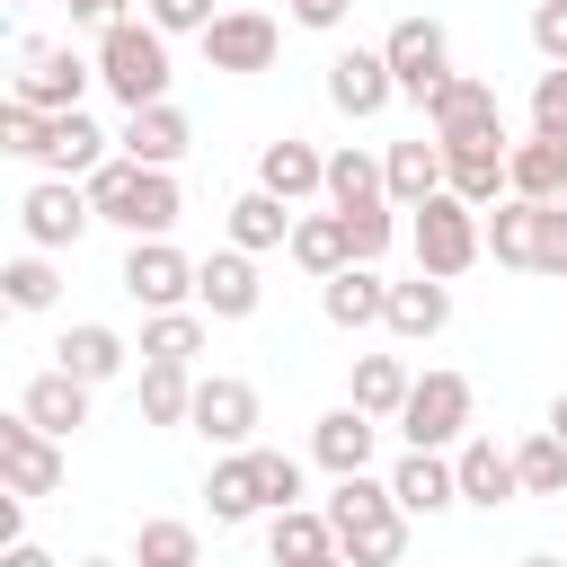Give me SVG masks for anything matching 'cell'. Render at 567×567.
Returning a JSON list of instances; mask_svg holds the SVG:
<instances>
[{
    "mask_svg": "<svg viewBox=\"0 0 567 567\" xmlns=\"http://www.w3.org/2000/svg\"><path fill=\"white\" fill-rule=\"evenodd\" d=\"M89 186V204H97V221H115L124 239H168L177 230V213H186V195H177V168H142V159H106L97 177H80Z\"/></svg>",
    "mask_w": 567,
    "mask_h": 567,
    "instance_id": "6da1fadb",
    "label": "cell"
},
{
    "mask_svg": "<svg viewBox=\"0 0 567 567\" xmlns=\"http://www.w3.org/2000/svg\"><path fill=\"white\" fill-rule=\"evenodd\" d=\"M328 523H337V549H346L354 567H399V558H408V505H399L390 478H372V470H354V478L328 487Z\"/></svg>",
    "mask_w": 567,
    "mask_h": 567,
    "instance_id": "7a4b0ae2",
    "label": "cell"
},
{
    "mask_svg": "<svg viewBox=\"0 0 567 567\" xmlns=\"http://www.w3.org/2000/svg\"><path fill=\"white\" fill-rule=\"evenodd\" d=\"M168 80H177V71H168V35H159L151 18H124V27L97 35V89H106L124 115H133V106H159Z\"/></svg>",
    "mask_w": 567,
    "mask_h": 567,
    "instance_id": "3957f363",
    "label": "cell"
},
{
    "mask_svg": "<svg viewBox=\"0 0 567 567\" xmlns=\"http://www.w3.org/2000/svg\"><path fill=\"white\" fill-rule=\"evenodd\" d=\"M408 248H416V266H425V275H443V284H452V275H470V266L487 257V213H478V204H461V195L443 186V195H425V204H416Z\"/></svg>",
    "mask_w": 567,
    "mask_h": 567,
    "instance_id": "277c9868",
    "label": "cell"
},
{
    "mask_svg": "<svg viewBox=\"0 0 567 567\" xmlns=\"http://www.w3.org/2000/svg\"><path fill=\"white\" fill-rule=\"evenodd\" d=\"M470 416H478V390H470V372H416V390H408V408L390 416L416 452H452L461 434H470Z\"/></svg>",
    "mask_w": 567,
    "mask_h": 567,
    "instance_id": "5b68a950",
    "label": "cell"
},
{
    "mask_svg": "<svg viewBox=\"0 0 567 567\" xmlns=\"http://www.w3.org/2000/svg\"><path fill=\"white\" fill-rule=\"evenodd\" d=\"M381 53H390V80H399V97H434L443 80H452V35H443V18H399L390 35H381Z\"/></svg>",
    "mask_w": 567,
    "mask_h": 567,
    "instance_id": "8992f818",
    "label": "cell"
},
{
    "mask_svg": "<svg viewBox=\"0 0 567 567\" xmlns=\"http://www.w3.org/2000/svg\"><path fill=\"white\" fill-rule=\"evenodd\" d=\"M89 221H97V204H89L80 177H35V186L18 195V230H27V248H80Z\"/></svg>",
    "mask_w": 567,
    "mask_h": 567,
    "instance_id": "52a82bcc",
    "label": "cell"
},
{
    "mask_svg": "<svg viewBox=\"0 0 567 567\" xmlns=\"http://www.w3.org/2000/svg\"><path fill=\"white\" fill-rule=\"evenodd\" d=\"M390 97H399V80H390V53L381 44H337L328 53V106L346 124H372Z\"/></svg>",
    "mask_w": 567,
    "mask_h": 567,
    "instance_id": "ba28073f",
    "label": "cell"
},
{
    "mask_svg": "<svg viewBox=\"0 0 567 567\" xmlns=\"http://www.w3.org/2000/svg\"><path fill=\"white\" fill-rule=\"evenodd\" d=\"M275 53H284V27H275L266 9H221V18L204 27V62H213V71H230V80L275 71Z\"/></svg>",
    "mask_w": 567,
    "mask_h": 567,
    "instance_id": "9c48e42d",
    "label": "cell"
},
{
    "mask_svg": "<svg viewBox=\"0 0 567 567\" xmlns=\"http://www.w3.org/2000/svg\"><path fill=\"white\" fill-rule=\"evenodd\" d=\"M89 80H97V62H80L71 44H27V62H18V80H9V97L44 106V115H71V106L89 97Z\"/></svg>",
    "mask_w": 567,
    "mask_h": 567,
    "instance_id": "30bf717a",
    "label": "cell"
},
{
    "mask_svg": "<svg viewBox=\"0 0 567 567\" xmlns=\"http://www.w3.org/2000/svg\"><path fill=\"white\" fill-rule=\"evenodd\" d=\"M115 284H124L142 310H186V301H195V257H186V248H168V239H133Z\"/></svg>",
    "mask_w": 567,
    "mask_h": 567,
    "instance_id": "8fae6325",
    "label": "cell"
},
{
    "mask_svg": "<svg viewBox=\"0 0 567 567\" xmlns=\"http://www.w3.org/2000/svg\"><path fill=\"white\" fill-rule=\"evenodd\" d=\"M186 434H204V443H221V452H248V443H257V390H248L239 372H204Z\"/></svg>",
    "mask_w": 567,
    "mask_h": 567,
    "instance_id": "7c38bea8",
    "label": "cell"
},
{
    "mask_svg": "<svg viewBox=\"0 0 567 567\" xmlns=\"http://www.w3.org/2000/svg\"><path fill=\"white\" fill-rule=\"evenodd\" d=\"M425 133L434 142H478V133H505V106H496V80H443L425 97Z\"/></svg>",
    "mask_w": 567,
    "mask_h": 567,
    "instance_id": "4fadbf2b",
    "label": "cell"
},
{
    "mask_svg": "<svg viewBox=\"0 0 567 567\" xmlns=\"http://www.w3.org/2000/svg\"><path fill=\"white\" fill-rule=\"evenodd\" d=\"M443 177H452V195L461 204H496V195H514V142L505 133H478V142H443Z\"/></svg>",
    "mask_w": 567,
    "mask_h": 567,
    "instance_id": "5bb4252c",
    "label": "cell"
},
{
    "mask_svg": "<svg viewBox=\"0 0 567 567\" xmlns=\"http://www.w3.org/2000/svg\"><path fill=\"white\" fill-rule=\"evenodd\" d=\"M257 301H266V284H257V257L248 248L195 257V310L204 319H257Z\"/></svg>",
    "mask_w": 567,
    "mask_h": 567,
    "instance_id": "9a60e30c",
    "label": "cell"
},
{
    "mask_svg": "<svg viewBox=\"0 0 567 567\" xmlns=\"http://www.w3.org/2000/svg\"><path fill=\"white\" fill-rule=\"evenodd\" d=\"M0 478L18 496H53L62 487V434H44L35 416H0Z\"/></svg>",
    "mask_w": 567,
    "mask_h": 567,
    "instance_id": "2e32d148",
    "label": "cell"
},
{
    "mask_svg": "<svg viewBox=\"0 0 567 567\" xmlns=\"http://www.w3.org/2000/svg\"><path fill=\"white\" fill-rule=\"evenodd\" d=\"M372 452H381V416H363L354 399H346V408H328V416L310 425V461H319L328 478H354V470H372Z\"/></svg>",
    "mask_w": 567,
    "mask_h": 567,
    "instance_id": "e0dca14e",
    "label": "cell"
},
{
    "mask_svg": "<svg viewBox=\"0 0 567 567\" xmlns=\"http://www.w3.org/2000/svg\"><path fill=\"white\" fill-rule=\"evenodd\" d=\"M452 470H461V505H514L523 496V470H514V452L496 443V434H461L452 443Z\"/></svg>",
    "mask_w": 567,
    "mask_h": 567,
    "instance_id": "ac0fdd59",
    "label": "cell"
},
{
    "mask_svg": "<svg viewBox=\"0 0 567 567\" xmlns=\"http://www.w3.org/2000/svg\"><path fill=\"white\" fill-rule=\"evenodd\" d=\"M115 151H124V159H142V168H177V159L195 151V124H186V106H168V97H159V106H133V115H124Z\"/></svg>",
    "mask_w": 567,
    "mask_h": 567,
    "instance_id": "d6986e66",
    "label": "cell"
},
{
    "mask_svg": "<svg viewBox=\"0 0 567 567\" xmlns=\"http://www.w3.org/2000/svg\"><path fill=\"white\" fill-rule=\"evenodd\" d=\"M257 186L284 195V204H310V195H328V151L301 142V133H275V142L257 151Z\"/></svg>",
    "mask_w": 567,
    "mask_h": 567,
    "instance_id": "ffe728a7",
    "label": "cell"
},
{
    "mask_svg": "<svg viewBox=\"0 0 567 567\" xmlns=\"http://www.w3.org/2000/svg\"><path fill=\"white\" fill-rule=\"evenodd\" d=\"M319 319L346 328V337L381 328V319H390V284H381V266H337V275L319 284Z\"/></svg>",
    "mask_w": 567,
    "mask_h": 567,
    "instance_id": "44dd1931",
    "label": "cell"
},
{
    "mask_svg": "<svg viewBox=\"0 0 567 567\" xmlns=\"http://www.w3.org/2000/svg\"><path fill=\"white\" fill-rule=\"evenodd\" d=\"M381 328H390L399 346H425V337H443V328H452V284L416 266L408 284H390V319H381Z\"/></svg>",
    "mask_w": 567,
    "mask_h": 567,
    "instance_id": "7402d4cb",
    "label": "cell"
},
{
    "mask_svg": "<svg viewBox=\"0 0 567 567\" xmlns=\"http://www.w3.org/2000/svg\"><path fill=\"white\" fill-rule=\"evenodd\" d=\"M390 496L408 505V523H416V514L434 523V514H452V505H461V470H452L443 452H416V443H408V452H399V470H390Z\"/></svg>",
    "mask_w": 567,
    "mask_h": 567,
    "instance_id": "603a6c76",
    "label": "cell"
},
{
    "mask_svg": "<svg viewBox=\"0 0 567 567\" xmlns=\"http://www.w3.org/2000/svg\"><path fill=\"white\" fill-rule=\"evenodd\" d=\"M106 142H115V133H106L89 106H71V115H53L35 168H44V177H97V168H106Z\"/></svg>",
    "mask_w": 567,
    "mask_h": 567,
    "instance_id": "cb8c5ba5",
    "label": "cell"
},
{
    "mask_svg": "<svg viewBox=\"0 0 567 567\" xmlns=\"http://www.w3.org/2000/svg\"><path fill=\"white\" fill-rule=\"evenodd\" d=\"M381 177H390V204H399V213H416L425 195H443V186H452V177H443V142H434V133L390 142V151H381Z\"/></svg>",
    "mask_w": 567,
    "mask_h": 567,
    "instance_id": "d4e9b609",
    "label": "cell"
},
{
    "mask_svg": "<svg viewBox=\"0 0 567 567\" xmlns=\"http://www.w3.org/2000/svg\"><path fill=\"white\" fill-rule=\"evenodd\" d=\"M133 354H142V346H124L106 319H80V328H62V346H53V363H62L71 381H89V390H97V381H115Z\"/></svg>",
    "mask_w": 567,
    "mask_h": 567,
    "instance_id": "484cf974",
    "label": "cell"
},
{
    "mask_svg": "<svg viewBox=\"0 0 567 567\" xmlns=\"http://www.w3.org/2000/svg\"><path fill=\"white\" fill-rule=\"evenodd\" d=\"M292 204L284 195H266V186H239L230 195V248H248V257H266V248H292Z\"/></svg>",
    "mask_w": 567,
    "mask_h": 567,
    "instance_id": "4316f807",
    "label": "cell"
},
{
    "mask_svg": "<svg viewBox=\"0 0 567 567\" xmlns=\"http://www.w3.org/2000/svg\"><path fill=\"white\" fill-rule=\"evenodd\" d=\"M18 416H35L44 434H62V443H71V434L89 425V381H71V372L53 363V372H35V381L18 390Z\"/></svg>",
    "mask_w": 567,
    "mask_h": 567,
    "instance_id": "83f0119b",
    "label": "cell"
},
{
    "mask_svg": "<svg viewBox=\"0 0 567 567\" xmlns=\"http://www.w3.org/2000/svg\"><path fill=\"white\" fill-rule=\"evenodd\" d=\"M328 549H337L328 505H284V514H266V558H275V567H310V558H328Z\"/></svg>",
    "mask_w": 567,
    "mask_h": 567,
    "instance_id": "f1b7e54d",
    "label": "cell"
},
{
    "mask_svg": "<svg viewBox=\"0 0 567 567\" xmlns=\"http://www.w3.org/2000/svg\"><path fill=\"white\" fill-rule=\"evenodd\" d=\"M408 390H416V372H408L399 354H354V363H346V399H354L363 416H381V425L408 408Z\"/></svg>",
    "mask_w": 567,
    "mask_h": 567,
    "instance_id": "f546056e",
    "label": "cell"
},
{
    "mask_svg": "<svg viewBox=\"0 0 567 567\" xmlns=\"http://www.w3.org/2000/svg\"><path fill=\"white\" fill-rule=\"evenodd\" d=\"M372 204H390V177H381V159L372 151H328V213H372Z\"/></svg>",
    "mask_w": 567,
    "mask_h": 567,
    "instance_id": "4dcf8cb0",
    "label": "cell"
},
{
    "mask_svg": "<svg viewBox=\"0 0 567 567\" xmlns=\"http://www.w3.org/2000/svg\"><path fill=\"white\" fill-rule=\"evenodd\" d=\"M532 239H540V204L532 195H496L487 204V257L514 266V275H532Z\"/></svg>",
    "mask_w": 567,
    "mask_h": 567,
    "instance_id": "1f68e13d",
    "label": "cell"
},
{
    "mask_svg": "<svg viewBox=\"0 0 567 567\" xmlns=\"http://www.w3.org/2000/svg\"><path fill=\"white\" fill-rule=\"evenodd\" d=\"M204 505H213V523H248V514H266L257 452H221V461H213V478H204Z\"/></svg>",
    "mask_w": 567,
    "mask_h": 567,
    "instance_id": "d6a6232c",
    "label": "cell"
},
{
    "mask_svg": "<svg viewBox=\"0 0 567 567\" xmlns=\"http://www.w3.org/2000/svg\"><path fill=\"white\" fill-rule=\"evenodd\" d=\"M284 257H292V266H301L310 284H328L337 266H354V248H346V221H337V213H301V221H292V248H284Z\"/></svg>",
    "mask_w": 567,
    "mask_h": 567,
    "instance_id": "836d02e7",
    "label": "cell"
},
{
    "mask_svg": "<svg viewBox=\"0 0 567 567\" xmlns=\"http://www.w3.org/2000/svg\"><path fill=\"white\" fill-rule=\"evenodd\" d=\"M514 195H532V204H558L567 195V133L514 142Z\"/></svg>",
    "mask_w": 567,
    "mask_h": 567,
    "instance_id": "e575fe53",
    "label": "cell"
},
{
    "mask_svg": "<svg viewBox=\"0 0 567 567\" xmlns=\"http://www.w3.org/2000/svg\"><path fill=\"white\" fill-rule=\"evenodd\" d=\"M142 425H186L195 416V363H142Z\"/></svg>",
    "mask_w": 567,
    "mask_h": 567,
    "instance_id": "d590c367",
    "label": "cell"
},
{
    "mask_svg": "<svg viewBox=\"0 0 567 567\" xmlns=\"http://www.w3.org/2000/svg\"><path fill=\"white\" fill-rule=\"evenodd\" d=\"M204 354V310H142V363H195Z\"/></svg>",
    "mask_w": 567,
    "mask_h": 567,
    "instance_id": "8d00e7d4",
    "label": "cell"
},
{
    "mask_svg": "<svg viewBox=\"0 0 567 567\" xmlns=\"http://www.w3.org/2000/svg\"><path fill=\"white\" fill-rule=\"evenodd\" d=\"M133 567H204V540H195V523H177V514H151V523L133 532Z\"/></svg>",
    "mask_w": 567,
    "mask_h": 567,
    "instance_id": "74e56055",
    "label": "cell"
},
{
    "mask_svg": "<svg viewBox=\"0 0 567 567\" xmlns=\"http://www.w3.org/2000/svg\"><path fill=\"white\" fill-rule=\"evenodd\" d=\"M0 292H9V310H53V292H62V275H53V248H27V257H9V266H0Z\"/></svg>",
    "mask_w": 567,
    "mask_h": 567,
    "instance_id": "f35d334b",
    "label": "cell"
},
{
    "mask_svg": "<svg viewBox=\"0 0 567 567\" xmlns=\"http://www.w3.org/2000/svg\"><path fill=\"white\" fill-rule=\"evenodd\" d=\"M514 470H523V496H567V443L549 425L514 443Z\"/></svg>",
    "mask_w": 567,
    "mask_h": 567,
    "instance_id": "ab89813d",
    "label": "cell"
},
{
    "mask_svg": "<svg viewBox=\"0 0 567 567\" xmlns=\"http://www.w3.org/2000/svg\"><path fill=\"white\" fill-rule=\"evenodd\" d=\"M44 133H53L44 106H27V97L0 106V151H9V159H44Z\"/></svg>",
    "mask_w": 567,
    "mask_h": 567,
    "instance_id": "60d3db41",
    "label": "cell"
},
{
    "mask_svg": "<svg viewBox=\"0 0 567 567\" xmlns=\"http://www.w3.org/2000/svg\"><path fill=\"white\" fill-rule=\"evenodd\" d=\"M399 204H372V213H337L346 221V248H354V266H381L390 257V239H399V221H390Z\"/></svg>",
    "mask_w": 567,
    "mask_h": 567,
    "instance_id": "b9f144b4",
    "label": "cell"
},
{
    "mask_svg": "<svg viewBox=\"0 0 567 567\" xmlns=\"http://www.w3.org/2000/svg\"><path fill=\"white\" fill-rule=\"evenodd\" d=\"M248 452H257V487H266V514L301 505V461H292V452H266V443H248Z\"/></svg>",
    "mask_w": 567,
    "mask_h": 567,
    "instance_id": "7bdbcfd3",
    "label": "cell"
},
{
    "mask_svg": "<svg viewBox=\"0 0 567 567\" xmlns=\"http://www.w3.org/2000/svg\"><path fill=\"white\" fill-rule=\"evenodd\" d=\"M532 275H558L567 284V195L540 204V239H532Z\"/></svg>",
    "mask_w": 567,
    "mask_h": 567,
    "instance_id": "ee69618b",
    "label": "cell"
},
{
    "mask_svg": "<svg viewBox=\"0 0 567 567\" xmlns=\"http://www.w3.org/2000/svg\"><path fill=\"white\" fill-rule=\"evenodd\" d=\"M532 133H567V62H549L532 80Z\"/></svg>",
    "mask_w": 567,
    "mask_h": 567,
    "instance_id": "f6af8a7d",
    "label": "cell"
},
{
    "mask_svg": "<svg viewBox=\"0 0 567 567\" xmlns=\"http://www.w3.org/2000/svg\"><path fill=\"white\" fill-rule=\"evenodd\" d=\"M142 18H151L159 35H204L221 9H213V0H142Z\"/></svg>",
    "mask_w": 567,
    "mask_h": 567,
    "instance_id": "bcb514c9",
    "label": "cell"
},
{
    "mask_svg": "<svg viewBox=\"0 0 567 567\" xmlns=\"http://www.w3.org/2000/svg\"><path fill=\"white\" fill-rule=\"evenodd\" d=\"M532 53L540 62H567V0H540L532 9Z\"/></svg>",
    "mask_w": 567,
    "mask_h": 567,
    "instance_id": "7dc6e473",
    "label": "cell"
},
{
    "mask_svg": "<svg viewBox=\"0 0 567 567\" xmlns=\"http://www.w3.org/2000/svg\"><path fill=\"white\" fill-rule=\"evenodd\" d=\"M284 9H292V27H319V35L354 18V0H284Z\"/></svg>",
    "mask_w": 567,
    "mask_h": 567,
    "instance_id": "c3c4849f",
    "label": "cell"
},
{
    "mask_svg": "<svg viewBox=\"0 0 567 567\" xmlns=\"http://www.w3.org/2000/svg\"><path fill=\"white\" fill-rule=\"evenodd\" d=\"M133 9L124 0H71V27H89V35H106V27H124Z\"/></svg>",
    "mask_w": 567,
    "mask_h": 567,
    "instance_id": "681fc988",
    "label": "cell"
},
{
    "mask_svg": "<svg viewBox=\"0 0 567 567\" xmlns=\"http://www.w3.org/2000/svg\"><path fill=\"white\" fill-rule=\"evenodd\" d=\"M0 567H53V549H35V540H18V549H0Z\"/></svg>",
    "mask_w": 567,
    "mask_h": 567,
    "instance_id": "f907efd6",
    "label": "cell"
},
{
    "mask_svg": "<svg viewBox=\"0 0 567 567\" xmlns=\"http://www.w3.org/2000/svg\"><path fill=\"white\" fill-rule=\"evenodd\" d=\"M549 434H558V443H567V390H558V399H549Z\"/></svg>",
    "mask_w": 567,
    "mask_h": 567,
    "instance_id": "816d5d0a",
    "label": "cell"
},
{
    "mask_svg": "<svg viewBox=\"0 0 567 567\" xmlns=\"http://www.w3.org/2000/svg\"><path fill=\"white\" fill-rule=\"evenodd\" d=\"M523 567H567V558H549V549H532V558H523Z\"/></svg>",
    "mask_w": 567,
    "mask_h": 567,
    "instance_id": "f5cc1de1",
    "label": "cell"
},
{
    "mask_svg": "<svg viewBox=\"0 0 567 567\" xmlns=\"http://www.w3.org/2000/svg\"><path fill=\"white\" fill-rule=\"evenodd\" d=\"M310 567H354V558H346V549H328V558H310Z\"/></svg>",
    "mask_w": 567,
    "mask_h": 567,
    "instance_id": "db71d44e",
    "label": "cell"
},
{
    "mask_svg": "<svg viewBox=\"0 0 567 567\" xmlns=\"http://www.w3.org/2000/svg\"><path fill=\"white\" fill-rule=\"evenodd\" d=\"M80 567H115V558H80Z\"/></svg>",
    "mask_w": 567,
    "mask_h": 567,
    "instance_id": "11a10c76",
    "label": "cell"
}]
</instances>
